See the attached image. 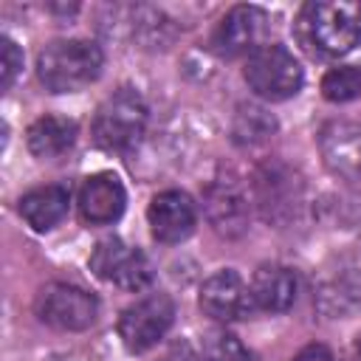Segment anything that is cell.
<instances>
[{"label":"cell","mask_w":361,"mask_h":361,"mask_svg":"<svg viewBox=\"0 0 361 361\" xmlns=\"http://www.w3.org/2000/svg\"><path fill=\"white\" fill-rule=\"evenodd\" d=\"M20 71H23V51L8 34H3L0 37V87L8 90Z\"/></svg>","instance_id":"cell-22"},{"label":"cell","mask_w":361,"mask_h":361,"mask_svg":"<svg viewBox=\"0 0 361 361\" xmlns=\"http://www.w3.org/2000/svg\"><path fill=\"white\" fill-rule=\"evenodd\" d=\"M147 223H149V231H152V237L158 243H164V245L183 243L195 231V226H197L195 200L186 192H180V189L158 192L149 200Z\"/></svg>","instance_id":"cell-10"},{"label":"cell","mask_w":361,"mask_h":361,"mask_svg":"<svg viewBox=\"0 0 361 361\" xmlns=\"http://www.w3.org/2000/svg\"><path fill=\"white\" fill-rule=\"evenodd\" d=\"M245 85L265 102H285L293 99L305 85V71L299 59L285 45H262L248 54L243 65Z\"/></svg>","instance_id":"cell-4"},{"label":"cell","mask_w":361,"mask_h":361,"mask_svg":"<svg viewBox=\"0 0 361 361\" xmlns=\"http://www.w3.org/2000/svg\"><path fill=\"white\" fill-rule=\"evenodd\" d=\"M203 212L223 237H240L248 228V195L234 178H214L203 192Z\"/></svg>","instance_id":"cell-12"},{"label":"cell","mask_w":361,"mask_h":361,"mask_svg":"<svg viewBox=\"0 0 361 361\" xmlns=\"http://www.w3.org/2000/svg\"><path fill=\"white\" fill-rule=\"evenodd\" d=\"M322 96L327 102H353L361 96V65H338L324 73L322 79Z\"/></svg>","instance_id":"cell-20"},{"label":"cell","mask_w":361,"mask_h":361,"mask_svg":"<svg viewBox=\"0 0 361 361\" xmlns=\"http://www.w3.org/2000/svg\"><path fill=\"white\" fill-rule=\"evenodd\" d=\"M76 206L87 226H110L124 214L127 192L113 172H96L82 180Z\"/></svg>","instance_id":"cell-14"},{"label":"cell","mask_w":361,"mask_h":361,"mask_svg":"<svg viewBox=\"0 0 361 361\" xmlns=\"http://www.w3.org/2000/svg\"><path fill=\"white\" fill-rule=\"evenodd\" d=\"M361 305V285L350 279H330L316 290V307L327 319H344Z\"/></svg>","instance_id":"cell-19"},{"label":"cell","mask_w":361,"mask_h":361,"mask_svg":"<svg viewBox=\"0 0 361 361\" xmlns=\"http://www.w3.org/2000/svg\"><path fill=\"white\" fill-rule=\"evenodd\" d=\"M87 262H90V271L99 279L113 282L121 290H133L135 293V290L149 288L152 279H155V268H152L149 257L141 248L127 245L118 237L99 240Z\"/></svg>","instance_id":"cell-5"},{"label":"cell","mask_w":361,"mask_h":361,"mask_svg":"<svg viewBox=\"0 0 361 361\" xmlns=\"http://www.w3.org/2000/svg\"><path fill=\"white\" fill-rule=\"evenodd\" d=\"M71 206V189L65 183H45L37 186L31 192H25L17 203L20 217L34 228V231H51L54 226H59L68 214Z\"/></svg>","instance_id":"cell-16"},{"label":"cell","mask_w":361,"mask_h":361,"mask_svg":"<svg viewBox=\"0 0 361 361\" xmlns=\"http://www.w3.org/2000/svg\"><path fill=\"white\" fill-rule=\"evenodd\" d=\"M274 130H276V118L259 104H240L231 121V138L240 147L262 144Z\"/></svg>","instance_id":"cell-18"},{"label":"cell","mask_w":361,"mask_h":361,"mask_svg":"<svg viewBox=\"0 0 361 361\" xmlns=\"http://www.w3.org/2000/svg\"><path fill=\"white\" fill-rule=\"evenodd\" d=\"M104 54L90 39H54L37 54V76L51 93H73L99 79Z\"/></svg>","instance_id":"cell-1"},{"label":"cell","mask_w":361,"mask_h":361,"mask_svg":"<svg viewBox=\"0 0 361 361\" xmlns=\"http://www.w3.org/2000/svg\"><path fill=\"white\" fill-rule=\"evenodd\" d=\"M268 11L259 6H234L228 8L214 34H212V51L217 56H243V54H254L257 48H262V39L268 34Z\"/></svg>","instance_id":"cell-8"},{"label":"cell","mask_w":361,"mask_h":361,"mask_svg":"<svg viewBox=\"0 0 361 361\" xmlns=\"http://www.w3.org/2000/svg\"><path fill=\"white\" fill-rule=\"evenodd\" d=\"M296 290H299V282L288 265L268 262L254 271L251 299H254V307L265 313H285L296 302Z\"/></svg>","instance_id":"cell-15"},{"label":"cell","mask_w":361,"mask_h":361,"mask_svg":"<svg viewBox=\"0 0 361 361\" xmlns=\"http://www.w3.org/2000/svg\"><path fill=\"white\" fill-rule=\"evenodd\" d=\"M293 361H336V355L327 344H307L293 355Z\"/></svg>","instance_id":"cell-23"},{"label":"cell","mask_w":361,"mask_h":361,"mask_svg":"<svg viewBox=\"0 0 361 361\" xmlns=\"http://www.w3.org/2000/svg\"><path fill=\"white\" fill-rule=\"evenodd\" d=\"M76 121L73 118H65V116H39L28 133H25V141H28V149L31 155L42 158V161H54L59 155H65L73 141H76Z\"/></svg>","instance_id":"cell-17"},{"label":"cell","mask_w":361,"mask_h":361,"mask_svg":"<svg viewBox=\"0 0 361 361\" xmlns=\"http://www.w3.org/2000/svg\"><path fill=\"white\" fill-rule=\"evenodd\" d=\"M299 28L307 45L324 56H344L361 42V3L316 0L299 14Z\"/></svg>","instance_id":"cell-2"},{"label":"cell","mask_w":361,"mask_h":361,"mask_svg":"<svg viewBox=\"0 0 361 361\" xmlns=\"http://www.w3.org/2000/svg\"><path fill=\"white\" fill-rule=\"evenodd\" d=\"M203 361H254V353L228 330H209L200 347Z\"/></svg>","instance_id":"cell-21"},{"label":"cell","mask_w":361,"mask_h":361,"mask_svg":"<svg viewBox=\"0 0 361 361\" xmlns=\"http://www.w3.org/2000/svg\"><path fill=\"white\" fill-rule=\"evenodd\" d=\"M319 152L327 166L341 180H355L361 175V124L347 118H333L319 130Z\"/></svg>","instance_id":"cell-11"},{"label":"cell","mask_w":361,"mask_h":361,"mask_svg":"<svg viewBox=\"0 0 361 361\" xmlns=\"http://www.w3.org/2000/svg\"><path fill=\"white\" fill-rule=\"evenodd\" d=\"M147 121H149V110L144 96L133 87H118L96 107L90 135L99 149L127 152L141 141Z\"/></svg>","instance_id":"cell-3"},{"label":"cell","mask_w":361,"mask_h":361,"mask_svg":"<svg viewBox=\"0 0 361 361\" xmlns=\"http://www.w3.org/2000/svg\"><path fill=\"white\" fill-rule=\"evenodd\" d=\"M34 313L48 327L76 333V330H87L96 322L99 299L79 285L51 282L45 288H39V293L34 299Z\"/></svg>","instance_id":"cell-6"},{"label":"cell","mask_w":361,"mask_h":361,"mask_svg":"<svg viewBox=\"0 0 361 361\" xmlns=\"http://www.w3.org/2000/svg\"><path fill=\"white\" fill-rule=\"evenodd\" d=\"M197 305L214 322H237V319H245L254 310L251 288L243 282V276L234 268L214 271L200 285Z\"/></svg>","instance_id":"cell-9"},{"label":"cell","mask_w":361,"mask_h":361,"mask_svg":"<svg viewBox=\"0 0 361 361\" xmlns=\"http://www.w3.org/2000/svg\"><path fill=\"white\" fill-rule=\"evenodd\" d=\"M254 192H257V206H259L262 217L265 220H274V223H282L299 206L302 183L293 175V169H288L285 164L274 161V164H265L257 172Z\"/></svg>","instance_id":"cell-13"},{"label":"cell","mask_w":361,"mask_h":361,"mask_svg":"<svg viewBox=\"0 0 361 361\" xmlns=\"http://www.w3.org/2000/svg\"><path fill=\"white\" fill-rule=\"evenodd\" d=\"M355 358L361 361V338H358V344H355Z\"/></svg>","instance_id":"cell-25"},{"label":"cell","mask_w":361,"mask_h":361,"mask_svg":"<svg viewBox=\"0 0 361 361\" xmlns=\"http://www.w3.org/2000/svg\"><path fill=\"white\" fill-rule=\"evenodd\" d=\"M175 322V302L169 293H149L127 305L118 316V338L130 353H147L155 347Z\"/></svg>","instance_id":"cell-7"},{"label":"cell","mask_w":361,"mask_h":361,"mask_svg":"<svg viewBox=\"0 0 361 361\" xmlns=\"http://www.w3.org/2000/svg\"><path fill=\"white\" fill-rule=\"evenodd\" d=\"M161 361H197V355L189 350V344H175L172 350H166Z\"/></svg>","instance_id":"cell-24"}]
</instances>
